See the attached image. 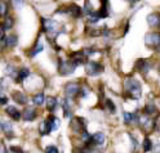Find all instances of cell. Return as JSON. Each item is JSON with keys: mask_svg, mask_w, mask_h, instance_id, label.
<instances>
[{"mask_svg": "<svg viewBox=\"0 0 160 153\" xmlns=\"http://www.w3.org/2000/svg\"><path fill=\"white\" fill-rule=\"evenodd\" d=\"M124 90L127 95L131 98V99H134V100H138L142 95V86H141V83L138 80H136L134 77H127L125 81H124Z\"/></svg>", "mask_w": 160, "mask_h": 153, "instance_id": "cell-1", "label": "cell"}, {"mask_svg": "<svg viewBox=\"0 0 160 153\" xmlns=\"http://www.w3.org/2000/svg\"><path fill=\"white\" fill-rule=\"evenodd\" d=\"M75 68L76 66L71 62V60H68V59H61L59 58L58 59V72L59 75H62V76H68V75H72L75 72Z\"/></svg>", "mask_w": 160, "mask_h": 153, "instance_id": "cell-2", "label": "cell"}, {"mask_svg": "<svg viewBox=\"0 0 160 153\" xmlns=\"http://www.w3.org/2000/svg\"><path fill=\"white\" fill-rule=\"evenodd\" d=\"M70 129L75 134H83L87 131V120L83 117H74L70 122Z\"/></svg>", "mask_w": 160, "mask_h": 153, "instance_id": "cell-3", "label": "cell"}, {"mask_svg": "<svg viewBox=\"0 0 160 153\" xmlns=\"http://www.w3.org/2000/svg\"><path fill=\"white\" fill-rule=\"evenodd\" d=\"M85 72L88 76H98L103 72V66L96 60H89L85 63Z\"/></svg>", "mask_w": 160, "mask_h": 153, "instance_id": "cell-4", "label": "cell"}, {"mask_svg": "<svg viewBox=\"0 0 160 153\" xmlns=\"http://www.w3.org/2000/svg\"><path fill=\"white\" fill-rule=\"evenodd\" d=\"M105 134L103 132H96V134L91 135L89 139L85 141V146L89 147V148H93V147H101L105 144Z\"/></svg>", "mask_w": 160, "mask_h": 153, "instance_id": "cell-5", "label": "cell"}, {"mask_svg": "<svg viewBox=\"0 0 160 153\" xmlns=\"http://www.w3.org/2000/svg\"><path fill=\"white\" fill-rule=\"evenodd\" d=\"M145 44L147 48L158 49L160 46V32H148L145 36Z\"/></svg>", "mask_w": 160, "mask_h": 153, "instance_id": "cell-6", "label": "cell"}, {"mask_svg": "<svg viewBox=\"0 0 160 153\" xmlns=\"http://www.w3.org/2000/svg\"><path fill=\"white\" fill-rule=\"evenodd\" d=\"M65 93H66L67 98H75V97L80 95V85H79V83H74V81H71V83L66 84Z\"/></svg>", "mask_w": 160, "mask_h": 153, "instance_id": "cell-7", "label": "cell"}, {"mask_svg": "<svg viewBox=\"0 0 160 153\" xmlns=\"http://www.w3.org/2000/svg\"><path fill=\"white\" fill-rule=\"evenodd\" d=\"M42 27H43V31H45L48 34H57L58 25L56 21H53V19L42 18Z\"/></svg>", "mask_w": 160, "mask_h": 153, "instance_id": "cell-8", "label": "cell"}, {"mask_svg": "<svg viewBox=\"0 0 160 153\" xmlns=\"http://www.w3.org/2000/svg\"><path fill=\"white\" fill-rule=\"evenodd\" d=\"M68 60H71V62L78 67L80 65H85L88 62V58L84 54L83 50H80V52H72L71 54H70V59Z\"/></svg>", "mask_w": 160, "mask_h": 153, "instance_id": "cell-9", "label": "cell"}, {"mask_svg": "<svg viewBox=\"0 0 160 153\" xmlns=\"http://www.w3.org/2000/svg\"><path fill=\"white\" fill-rule=\"evenodd\" d=\"M38 117V111L32 107H26L23 111H22V118L25 121H34L35 118Z\"/></svg>", "mask_w": 160, "mask_h": 153, "instance_id": "cell-10", "label": "cell"}, {"mask_svg": "<svg viewBox=\"0 0 160 153\" xmlns=\"http://www.w3.org/2000/svg\"><path fill=\"white\" fill-rule=\"evenodd\" d=\"M143 113L146 116H148V117H154V116H158L159 115V111H158V108H156L154 102H151V100L147 102L146 106L143 107Z\"/></svg>", "mask_w": 160, "mask_h": 153, "instance_id": "cell-11", "label": "cell"}, {"mask_svg": "<svg viewBox=\"0 0 160 153\" xmlns=\"http://www.w3.org/2000/svg\"><path fill=\"white\" fill-rule=\"evenodd\" d=\"M67 14H70L72 18H79V17H82V14H83V9L78 4L72 3V4L67 5Z\"/></svg>", "mask_w": 160, "mask_h": 153, "instance_id": "cell-12", "label": "cell"}, {"mask_svg": "<svg viewBox=\"0 0 160 153\" xmlns=\"http://www.w3.org/2000/svg\"><path fill=\"white\" fill-rule=\"evenodd\" d=\"M5 113L11 117L12 120H14V121H19V120H21V117H22V112L18 111L17 107H14V106H8L5 108Z\"/></svg>", "mask_w": 160, "mask_h": 153, "instance_id": "cell-13", "label": "cell"}, {"mask_svg": "<svg viewBox=\"0 0 160 153\" xmlns=\"http://www.w3.org/2000/svg\"><path fill=\"white\" fill-rule=\"evenodd\" d=\"M0 129L3 130V132L8 136V138H12L14 135L13 132V127H12V124L9 121H5V120H0Z\"/></svg>", "mask_w": 160, "mask_h": 153, "instance_id": "cell-14", "label": "cell"}, {"mask_svg": "<svg viewBox=\"0 0 160 153\" xmlns=\"http://www.w3.org/2000/svg\"><path fill=\"white\" fill-rule=\"evenodd\" d=\"M150 63L147 62L146 59H138L137 60V63H136V69L138 71V72H141L143 75H146L148 71H150Z\"/></svg>", "mask_w": 160, "mask_h": 153, "instance_id": "cell-15", "label": "cell"}, {"mask_svg": "<svg viewBox=\"0 0 160 153\" xmlns=\"http://www.w3.org/2000/svg\"><path fill=\"white\" fill-rule=\"evenodd\" d=\"M12 98H13V100L16 102V103H18V104L23 106V104L27 103V95L23 93V91H13Z\"/></svg>", "mask_w": 160, "mask_h": 153, "instance_id": "cell-16", "label": "cell"}, {"mask_svg": "<svg viewBox=\"0 0 160 153\" xmlns=\"http://www.w3.org/2000/svg\"><path fill=\"white\" fill-rule=\"evenodd\" d=\"M147 23L151 27H160V13L154 12L147 17Z\"/></svg>", "mask_w": 160, "mask_h": 153, "instance_id": "cell-17", "label": "cell"}, {"mask_svg": "<svg viewBox=\"0 0 160 153\" xmlns=\"http://www.w3.org/2000/svg\"><path fill=\"white\" fill-rule=\"evenodd\" d=\"M138 118H139V115L138 113H134V112H125L124 113V122L127 125H133L134 122H138Z\"/></svg>", "mask_w": 160, "mask_h": 153, "instance_id": "cell-18", "label": "cell"}, {"mask_svg": "<svg viewBox=\"0 0 160 153\" xmlns=\"http://www.w3.org/2000/svg\"><path fill=\"white\" fill-rule=\"evenodd\" d=\"M108 9H110L108 0H101V8H99V11H98L99 17H101V18L108 17Z\"/></svg>", "mask_w": 160, "mask_h": 153, "instance_id": "cell-19", "label": "cell"}, {"mask_svg": "<svg viewBox=\"0 0 160 153\" xmlns=\"http://www.w3.org/2000/svg\"><path fill=\"white\" fill-rule=\"evenodd\" d=\"M51 131H52V129H51V125H49V122H48L47 118L43 120V121L39 124V132H40V135H47V134H49Z\"/></svg>", "mask_w": 160, "mask_h": 153, "instance_id": "cell-20", "label": "cell"}, {"mask_svg": "<svg viewBox=\"0 0 160 153\" xmlns=\"http://www.w3.org/2000/svg\"><path fill=\"white\" fill-rule=\"evenodd\" d=\"M45 103H47V111L51 112V113H53L56 107H57V104H58V100L54 97H48L45 99Z\"/></svg>", "mask_w": 160, "mask_h": 153, "instance_id": "cell-21", "label": "cell"}, {"mask_svg": "<svg viewBox=\"0 0 160 153\" xmlns=\"http://www.w3.org/2000/svg\"><path fill=\"white\" fill-rule=\"evenodd\" d=\"M30 75V69L28 68H21L18 69V72L16 75V83H22L25 79H27Z\"/></svg>", "mask_w": 160, "mask_h": 153, "instance_id": "cell-22", "label": "cell"}, {"mask_svg": "<svg viewBox=\"0 0 160 153\" xmlns=\"http://www.w3.org/2000/svg\"><path fill=\"white\" fill-rule=\"evenodd\" d=\"M48 122H49V125H51V129H52V131H54V130H57L58 127H59V125H61V121H59V118L58 117H56V116H53V115H51V116H48Z\"/></svg>", "mask_w": 160, "mask_h": 153, "instance_id": "cell-23", "label": "cell"}, {"mask_svg": "<svg viewBox=\"0 0 160 153\" xmlns=\"http://www.w3.org/2000/svg\"><path fill=\"white\" fill-rule=\"evenodd\" d=\"M17 43H18L17 35H9L5 37V46L7 48H13L17 45Z\"/></svg>", "mask_w": 160, "mask_h": 153, "instance_id": "cell-24", "label": "cell"}, {"mask_svg": "<svg viewBox=\"0 0 160 153\" xmlns=\"http://www.w3.org/2000/svg\"><path fill=\"white\" fill-rule=\"evenodd\" d=\"M152 148H154V146H152L151 139H150L148 136H146L145 140L142 141V149H143V152H145V153H148V152L152 151Z\"/></svg>", "mask_w": 160, "mask_h": 153, "instance_id": "cell-25", "label": "cell"}, {"mask_svg": "<svg viewBox=\"0 0 160 153\" xmlns=\"http://www.w3.org/2000/svg\"><path fill=\"white\" fill-rule=\"evenodd\" d=\"M44 102H45V97H44V94L42 93V91L32 97V103L35 106H42V104H44Z\"/></svg>", "mask_w": 160, "mask_h": 153, "instance_id": "cell-26", "label": "cell"}, {"mask_svg": "<svg viewBox=\"0 0 160 153\" xmlns=\"http://www.w3.org/2000/svg\"><path fill=\"white\" fill-rule=\"evenodd\" d=\"M44 49V46H43V44L42 43H39V41H36V44H35V46L32 48V50H31V52H30L28 53V55L30 57H31V58H34L38 53H40V52H42V50Z\"/></svg>", "mask_w": 160, "mask_h": 153, "instance_id": "cell-27", "label": "cell"}, {"mask_svg": "<svg viewBox=\"0 0 160 153\" xmlns=\"http://www.w3.org/2000/svg\"><path fill=\"white\" fill-rule=\"evenodd\" d=\"M13 25H14V19H13V17L7 16L5 19H4V23H3L4 30H11V28L13 27Z\"/></svg>", "mask_w": 160, "mask_h": 153, "instance_id": "cell-28", "label": "cell"}, {"mask_svg": "<svg viewBox=\"0 0 160 153\" xmlns=\"http://www.w3.org/2000/svg\"><path fill=\"white\" fill-rule=\"evenodd\" d=\"M7 14H8V4L5 0H0V16L7 17Z\"/></svg>", "mask_w": 160, "mask_h": 153, "instance_id": "cell-29", "label": "cell"}, {"mask_svg": "<svg viewBox=\"0 0 160 153\" xmlns=\"http://www.w3.org/2000/svg\"><path fill=\"white\" fill-rule=\"evenodd\" d=\"M105 106H106V108L108 109L110 113H115V111H116V106L114 104V102H112L111 99H106V100H105Z\"/></svg>", "mask_w": 160, "mask_h": 153, "instance_id": "cell-30", "label": "cell"}, {"mask_svg": "<svg viewBox=\"0 0 160 153\" xmlns=\"http://www.w3.org/2000/svg\"><path fill=\"white\" fill-rule=\"evenodd\" d=\"M63 112H65V117H66V118H68V117L72 116V111H71V108H70V106H68V103H67V99L63 102Z\"/></svg>", "mask_w": 160, "mask_h": 153, "instance_id": "cell-31", "label": "cell"}, {"mask_svg": "<svg viewBox=\"0 0 160 153\" xmlns=\"http://www.w3.org/2000/svg\"><path fill=\"white\" fill-rule=\"evenodd\" d=\"M44 153H59V151L56 146H48V147H45Z\"/></svg>", "mask_w": 160, "mask_h": 153, "instance_id": "cell-32", "label": "cell"}, {"mask_svg": "<svg viewBox=\"0 0 160 153\" xmlns=\"http://www.w3.org/2000/svg\"><path fill=\"white\" fill-rule=\"evenodd\" d=\"M8 103V97L3 93V91H0V104H7Z\"/></svg>", "mask_w": 160, "mask_h": 153, "instance_id": "cell-33", "label": "cell"}, {"mask_svg": "<svg viewBox=\"0 0 160 153\" xmlns=\"http://www.w3.org/2000/svg\"><path fill=\"white\" fill-rule=\"evenodd\" d=\"M78 153H92V148H89V147H87V146L84 144L83 147L79 148V152H78Z\"/></svg>", "mask_w": 160, "mask_h": 153, "instance_id": "cell-34", "label": "cell"}, {"mask_svg": "<svg viewBox=\"0 0 160 153\" xmlns=\"http://www.w3.org/2000/svg\"><path fill=\"white\" fill-rule=\"evenodd\" d=\"M11 2L14 5V8H17V9H19L23 5V0H11Z\"/></svg>", "mask_w": 160, "mask_h": 153, "instance_id": "cell-35", "label": "cell"}, {"mask_svg": "<svg viewBox=\"0 0 160 153\" xmlns=\"http://www.w3.org/2000/svg\"><path fill=\"white\" fill-rule=\"evenodd\" d=\"M3 39H5V30H4L3 23H0V41H2Z\"/></svg>", "mask_w": 160, "mask_h": 153, "instance_id": "cell-36", "label": "cell"}, {"mask_svg": "<svg viewBox=\"0 0 160 153\" xmlns=\"http://www.w3.org/2000/svg\"><path fill=\"white\" fill-rule=\"evenodd\" d=\"M11 153H23V151L19 147H11Z\"/></svg>", "mask_w": 160, "mask_h": 153, "instance_id": "cell-37", "label": "cell"}, {"mask_svg": "<svg viewBox=\"0 0 160 153\" xmlns=\"http://www.w3.org/2000/svg\"><path fill=\"white\" fill-rule=\"evenodd\" d=\"M152 153H160V143H158V144L152 148V151H151Z\"/></svg>", "mask_w": 160, "mask_h": 153, "instance_id": "cell-38", "label": "cell"}, {"mask_svg": "<svg viewBox=\"0 0 160 153\" xmlns=\"http://www.w3.org/2000/svg\"><path fill=\"white\" fill-rule=\"evenodd\" d=\"M127 2H129V3H137V2H139V0H127Z\"/></svg>", "mask_w": 160, "mask_h": 153, "instance_id": "cell-39", "label": "cell"}, {"mask_svg": "<svg viewBox=\"0 0 160 153\" xmlns=\"http://www.w3.org/2000/svg\"><path fill=\"white\" fill-rule=\"evenodd\" d=\"M92 153H103V152H101V151L97 149V151H92Z\"/></svg>", "mask_w": 160, "mask_h": 153, "instance_id": "cell-40", "label": "cell"}, {"mask_svg": "<svg viewBox=\"0 0 160 153\" xmlns=\"http://www.w3.org/2000/svg\"><path fill=\"white\" fill-rule=\"evenodd\" d=\"M2 153H8V152H7V149H5V148H3V151H2Z\"/></svg>", "mask_w": 160, "mask_h": 153, "instance_id": "cell-41", "label": "cell"}, {"mask_svg": "<svg viewBox=\"0 0 160 153\" xmlns=\"http://www.w3.org/2000/svg\"><path fill=\"white\" fill-rule=\"evenodd\" d=\"M159 75H160V67H159Z\"/></svg>", "mask_w": 160, "mask_h": 153, "instance_id": "cell-42", "label": "cell"}, {"mask_svg": "<svg viewBox=\"0 0 160 153\" xmlns=\"http://www.w3.org/2000/svg\"><path fill=\"white\" fill-rule=\"evenodd\" d=\"M158 50H159V52H160V46H159V48H158Z\"/></svg>", "mask_w": 160, "mask_h": 153, "instance_id": "cell-43", "label": "cell"}, {"mask_svg": "<svg viewBox=\"0 0 160 153\" xmlns=\"http://www.w3.org/2000/svg\"><path fill=\"white\" fill-rule=\"evenodd\" d=\"M0 49H2V45H0Z\"/></svg>", "mask_w": 160, "mask_h": 153, "instance_id": "cell-44", "label": "cell"}]
</instances>
